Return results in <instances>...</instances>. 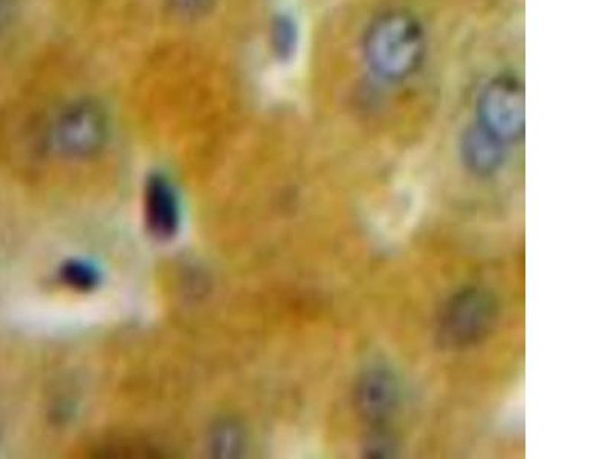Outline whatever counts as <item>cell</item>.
Instances as JSON below:
<instances>
[{"label":"cell","instance_id":"3","mask_svg":"<svg viewBox=\"0 0 611 459\" xmlns=\"http://www.w3.org/2000/svg\"><path fill=\"white\" fill-rule=\"evenodd\" d=\"M497 305L487 291L466 289L448 303L441 320V335L451 346H466L487 335L496 322Z\"/></svg>","mask_w":611,"mask_h":459},{"label":"cell","instance_id":"2","mask_svg":"<svg viewBox=\"0 0 611 459\" xmlns=\"http://www.w3.org/2000/svg\"><path fill=\"white\" fill-rule=\"evenodd\" d=\"M424 192L413 182H399L367 208V223L378 243L395 245L406 239L424 210Z\"/></svg>","mask_w":611,"mask_h":459},{"label":"cell","instance_id":"7","mask_svg":"<svg viewBox=\"0 0 611 459\" xmlns=\"http://www.w3.org/2000/svg\"><path fill=\"white\" fill-rule=\"evenodd\" d=\"M60 278L65 285L77 291H91L100 283V271L96 265L80 259H70L61 267Z\"/></svg>","mask_w":611,"mask_h":459},{"label":"cell","instance_id":"11","mask_svg":"<svg viewBox=\"0 0 611 459\" xmlns=\"http://www.w3.org/2000/svg\"><path fill=\"white\" fill-rule=\"evenodd\" d=\"M19 13V0H0V39L5 36Z\"/></svg>","mask_w":611,"mask_h":459},{"label":"cell","instance_id":"5","mask_svg":"<svg viewBox=\"0 0 611 459\" xmlns=\"http://www.w3.org/2000/svg\"><path fill=\"white\" fill-rule=\"evenodd\" d=\"M356 408L369 423L381 424L395 414L399 403V386L386 368L367 371L356 386Z\"/></svg>","mask_w":611,"mask_h":459},{"label":"cell","instance_id":"6","mask_svg":"<svg viewBox=\"0 0 611 459\" xmlns=\"http://www.w3.org/2000/svg\"><path fill=\"white\" fill-rule=\"evenodd\" d=\"M516 96L511 92H503L491 96L485 106V120L492 131L498 133L501 138L518 137L523 129V111L521 101L515 100Z\"/></svg>","mask_w":611,"mask_h":459},{"label":"cell","instance_id":"10","mask_svg":"<svg viewBox=\"0 0 611 459\" xmlns=\"http://www.w3.org/2000/svg\"><path fill=\"white\" fill-rule=\"evenodd\" d=\"M173 13L187 19H196L213 10L215 0H166Z\"/></svg>","mask_w":611,"mask_h":459},{"label":"cell","instance_id":"1","mask_svg":"<svg viewBox=\"0 0 611 459\" xmlns=\"http://www.w3.org/2000/svg\"><path fill=\"white\" fill-rule=\"evenodd\" d=\"M48 146L56 155L87 160L98 155L109 138V118L100 101L78 98L57 112L48 129Z\"/></svg>","mask_w":611,"mask_h":459},{"label":"cell","instance_id":"4","mask_svg":"<svg viewBox=\"0 0 611 459\" xmlns=\"http://www.w3.org/2000/svg\"><path fill=\"white\" fill-rule=\"evenodd\" d=\"M144 217L151 236L169 241L181 224V206L170 178L153 172L144 184Z\"/></svg>","mask_w":611,"mask_h":459},{"label":"cell","instance_id":"8","mask_svg":"<svg viewBox=\"0 0 611 459\" xmlns=\"http://www.w3.org/2000/svg\"><path fill=\"white\" fill-rule=\"evenodd\" d=\"M465 160L477 172H492L500 162V151L488 138L472 135L465 142Z\"/></svg>","mask_w":611,"mask_h":459},{"label":"cell","instance_id":"9","mask_svg":"<svg viewBox=\"0 0 611 459\" xmlns=\"http://www.w3.org/2000/svg\"><path fill=\"white\" fill-rule=\"evenodd\" d=\"M213 445H214L215 452L223 454V456L237 454L241 450L242 445L241 430L231 426V424L222 426L219 429H215Z\"/></svg>","mask_w":611,"mask_h":459}]
</instances>
